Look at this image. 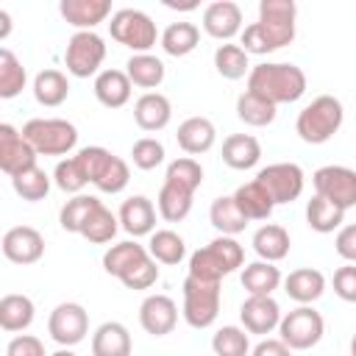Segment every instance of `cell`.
Instances as JSON below:
<instances>
[{
	"label": "cell",
	"mask_w": 356,
	"mask_h": 356,
	"mask_svg": "<svg viewBox=\"0 0 356 356\" xmlns=\"http://www.w3.org/2000/svg\"><path fill=\"white\" fill-rule=\"evenodd\" d=\"M220 298H222L220 284L186 275L184 278V306H181L186 325H192L197 331L214 325V320L220 314Z\"/></svg>",
	"instance_id": "obj_6"
},
{
	"label": "cell",
	"mask_w": 356,
	"mask_h": 356,
	"mask_svg": "<svg viewBox=\"0 0 356 356\" xmlns=\"http://www.w3.org/2000/svg\"><path fill=\"white\" fill-rule=\"evenodd\" d=\"M350 356H356V334L350 337Z\"/></svg>",
	"instance_id": "obj_58"
},
{
	"label": "cell",
	"mask_w": 356,
	"mask_h": 356,
	"mask_svg": "<svg viewBox=\"0 0 356 356\" xmlns=\"http://www.w3.org/2000/svg\"><path fill=\"white\" fill-rule=\"evenodd\" d=\"M281 306L273 295H248L239 306V320H242V328L248 334H259V337H267L278 328L281 323Z\"/></svg>",
	"instance_id": "obj_14"
},
{
	"label": "cell",
	"mask_w": 356,
	"mask_h": 356,
	"mask_svg": "<svg viewBox=\"0 0 356 356\" xmlns=\"http://www.w3.org/2000/svg\"><path fill=\"white\" fill-rule=\"evenodd\" d=\"M145 256H150L145 245H139L136 239H125V242H117V245L106 248V253H103V270L108 275H114V278H122Z\"/></svg>",
	"instance_id": "obj_35"
},
{
	"label": "cell",
	"mask_w": 356,
	"mask_h": 356,
	"mask_svg": "<svg viewBox=\"0 0 356 356\" xmlns=\"http://www.w3.org/2000/svg\"><path fill=\"white\" fill-rule=\"evenodd\" d=\"M248 92L264 97L273 106L298 103L306 95V72L289 61H264L250 67Z\"/></svg>",
	"instance_id": "obj_1"
},
{
	"label": "cell",
	"mask_w": 356,
	"mask_h": 356,
	"mask_svg": "<svg viewBox=\"0 0 356 356\" xmlns=\"http://www.w3.org/2000/svg\"><path fill=\"white\" fill-rule=\"evenodd\" d=\"M8 31H11V17H8L6 8H0V39H6Z\"/></svg>",
	"instance_id": "obj_56"
},
{
	"label": "cell",
	"mask_w": 356,
	"mask_h": 356,
	"mask_svg": "<svg viewBox=\"0 0 356 356\" xmlns=\"http://www.w3.org/2000/svg\"><path fill=\"white\" fill-rule=\"evenodd\" d=\"M306 222L317 234H334L345 222V209L331 203V200H325V197H320V195H314L306 203Z\"/></svg>",
	"instance_id": "obj_36"
},
{
	"label": "cell",
	"mask_w": 356,
	"mask_h": 356,
	"mask_svg": "<svg viewBox=\"0 0 356 356\" xmlns=\"http://www.w3.org/2000/svg\"><path fill=\"white\" fill-rule=\"evenodd\" d=\"M11 186H14V192H17L22 200L39 203V200H44L47 192H50V175L36 164V167H31V170L14 175V178H11Z\"/></svg>",
	"instance_id": "obj_43"
},
{
	"label": "cell",
	"mask_w": 356,
	"mask_h": 356,
	"mask_svg": "<svg viewBox=\"0 0 356 356\" xmlns=\"http://www.w3.org/2000/svg\"><path fill=\"white\" fill-rule=\"evenodd\" d=\"M203 31L217 42H231L242 33V8L234 0H214L203 8Z\"/></svg>",
	"instance_id": "obj_16"
},
{
	"label": "cell",
	"mask_w": 356,
	"mask_h": 356,
	"mask_svg": "<svg viewBox=\"0 0 356 356\" xmlns=\"http://www.w3.org/2000/svg\"><path fill=\"white\" fill-rule=\"evenodd\" d=\"M284 292L298 306H312L325 292V275L314 267H298L284 278Z\"/></svg>",
	"instance_id": "obj_22"
},
{
	"label": "cell",
	"mask_w": 356,
	"mask_h": 356,
	"mask_svg": "<svg viewBox=\"0 0 356 356\" xmlns=\"http://www.w3.org/2000/svg\"><path fill=\"white\" fill-rule=\"evenodd\" d=\"M214 70L225 78V81H239L245 75H250V56L245 53L242 44L225 42L214 50Z\"/></svg>",
	"instance_id": "obj_37"
},
{
	"label": "cell",
	"mask_w": 356,
	"mask_h": 356,
	"mask_svg": "<svg viewBox=\"0 0 356 356\" xmlns=\"http://www.w3.org/2000/svg\"><path fill=\"white\" fill-rule=\"evenodd\" d=\"M117 231H120V217L111 211V209H106L103 203L89 214V220H86V225L81 228V236L86 239V242H92V245H106V242H111L114 236H117Z\"/></svg>",
	"instance_id": "obj_41"
},
{
	"label": "cell",
	"mask_w": 356,
	"mask_h": 356,
	"mask_svg": "<svg viewBox=\"0 0 356 356\" xmlns=\"http://www.w3.org/2000/svg\"><path fill=\"white\" fill-rule=\"evenodd\" d=\"M156 214H159V209H156L153 200L145 197V195H134V197L122 200V206H120V211H117L120 228H122L125 234H131L134 239H136V236H150V234L156 231Z\"/></svg>",
	"instance_id": "obj_19"
},
{
	"label": "cell",
	"mask_w": 356,
	"mask_h": 356,
	"mask_svg": "<svg viewBox=\"0 0 356 356\" xmlns=\"http://www.w3.org/2000/svg\"><path fill=\"white\" fill-rule=\"evenodd\" d=\"M192 197L195 192L181 186V184H172V181H164L161 189H159V197H156V209H159V217L167 220V222H181L189 217L192 211Z\"/></svg>",
	"instance_id": "obj_28"
},
{
	"label": "cell",
	"mask_w": 356,
	"mask_h": 356,
	"mask_svg": "<svg viewBox=\"0 0 356 356\" xmlns=\"http://www.w3.org/2000/svg\"><path fill=\"white\" fill-rule=\"evenodd\" d=\"M256 256L261 261H281L289 256V248H292V239H289V231L278 222H264L261 228L253 231V239H250Z\"/></svg>",
	"instance_id": "obj_25"
},
{
	"label": "cell",
	"mask_w": 356,
	"mask_h": 356,
	"mask_svg": "<svg viewBox=\"0 0 356 356\" xmlns=\"http://www.w3.org/2000/svg\"><path fill=\"white\" fill-rule=\"evenodd\" d=\"M125 72L131 78L134 86L139 89H147V92H156L167 75L164 70V61L153 53H134L128 61H125Z\"/></svg>",
	"instance_id": "obj_29"
},
{
	"label": "cell",
	"mask_w": 356,
	"mask_h": 356,
	"mask_svg": "<svg viewBox=\"0 0 356 356\" xmlns=\"http://www.w3.org/2000/svg\"><path fill=\"white\" fill-rule=\"evenodd\" d=\"M334 292L345 303H356V264H342L334 273Z\"/></svg>",
	"instance_id": "obj_53"
},
{
	"label": "cell",
	"mask_w": 356,
	"mask_h": 356,
	"mask_svg": "<svg viewBox=\"0 0 356 356\" xmlns=\"http://www.w3.org/2000/svg\"><path fill=\"white\" fill-rule=\"evenodd\" d=\"M47 334L61 348H72L83 342L89 334V312L75 300L58 303L47 317Z\"/></svg>",
	"instance_id": "obj_10"
},
{
	"label": "cell",
	"mask_w": 356,
	"mask_h": 356,
	"mask_svg": "<svg viewBox=\"0 0 356 356\" xmlns=\"http://www.w3.org/2000/svg\"><path fill=\"white\" fill-rule=\"evenodd\" d=\"M261 159V142L253 134H231L222 142V161L231 170H253Z\"/></svg>",
	"instance_id": "obj_27"
},
{
	"label": "cell",
	"mask_w": 356,
	"mask_h": 356,
	"mask_svg": "<svg viewBox=\"0 0 356 356\" xmlns=\"http://www.w3.org/2000/svg\"><path fill=\"white\" fill-rule=\"evenodd\" d=\"M92 89H95V97H97L100 106H106V108H122L131 100L134 83H131V78H128L125 70H100V75L95 78Z\"/></svg>",
	"instance_id": "obj_24"
},
{
	"label": "cell",
	"mask_w": 356,
	"mask_h": 356,
	"mask_svg": "<svg viewBox=\"0 0 356 356\" xmlns=\"http://www.w3.org/2000/svg\"><path fill=\"white\" fill-rule=\"evenodd\" d=\"M134 120L147 134H156V131L167 128L170 120H172V103H170V97L161 95V92H145V95H139L136 103H134Z\"/></svg>",
	"instance_id": "obj_20"
},
{
	"label": "cell",
	"mask_w": 356,
	"mask_h": 356,
	"mask_svg": "<svg viewBox=\"0 0 356 356\" xmlns=\"http://www.w3.org/2000/svg\"><path fill=\"white\" fill-rule=\"evenodd\" d=\"M147 253L159 261V264H178L186 256V242L181 234L170 231V228H159L150 234L147 242Z\"/></svg>",
	"instance_id": "obj_39"
},
{
	"label": "cell",
	"mask_w": 356,
	"mask_h": 356,
	"mask_svg": "<svg viewBox=\"0 0 356 356\" xmlns=\"http://www.w3.org/2000/svg\"><path fill=\"white\" fill-rule=\"evenodd\" d=\"M75 159H78V164L83 167L89 184H95V181L103 175V170L108 167V161L114 159V153L106 150V147H100V145H89V147H81V150L75 153Z\"/></svg>",
	"instance_id": "obj_49"
},
{
	"label": "cell",
	"mask_w": 356,
	"mask_h": 356,
	"mask_svg": "<svg viewBox=\"0 0 356 356\" xmlns=\"http://www.w3.org/2000/svg\"><path fill=\"white\" fill-rule=\"evenodd\" d=\"M164 145H161V139H156V136H142V139H136L134 145H131V161H134V167L136 170H145V172H150V170H156L159 164H164Z\"/></svg>",
	"instance_id": "obj_47"
},
{
	"label": "cell",
	"mask_w": 356,
	"mask_h": 356,
	"mask_svg": "<svg viewBox=\"0 0 356 356\" xmlns=\"http://www.w3.org/2000/svg\"><path fill=\"white\" fill-rule=\"evenodd\" d=\"M134 339L120 320H106L92 334V356H131Z\"/></svg>",
	"instance_id": "obj_23"
},
{
	"label": "cell",
	"mask_w": 356,
	"mask_h": 356,
	"mask_svg": "<svg viewBox=\"0 0 356 356\" xmlns=\"http://www.w3.org/2000/svg\"><path fill=\"white\" fill-rule=\"evenodd\" d=\"M259 19L261 22H295L298 6L292 0H261L259 3Z\"/></svg>",
	"instance_id": "obj_51"
},
{
	"label": "cell",
	"mask_w": 356,
	"mask_h": 356,
	"mask_svg": "<svg viewBox=\"0 0 356 356\" xmlns=\"http://www.w3.org/2000/svg\"><path fill=\"white\" fill-rule=\"evenodd\" d=\"M295 39V22H250L239 33V44L245 47L248 56H267L275 53Z\"/></svg>",
	"instance_id": "obj_12"
},
{
	"label": "cell",
	"mask_w": 356,
	"mask_h": 356,
	"mask_svg": "<svg viewBox=\"0 0 356 356\" xmlns=\"http://www.w3.org/2000/svg\"><path fill=\"white\" fill-rule=\"evenodd\" d=\"M36 150L31 147V142L22 136V131H17L11 122L0 125V170L14 178L31 167H36Z\"/></svg>",
	"instance_id": "obj_13"
},
{
	"label": "cell",
	"mask_w": 356,
	"mask_h": 356,
	"mask_svg": "<svg viewBox=\"0 0 356 356\" xmlns=\"http://www.w3.org/2000/svg\"><path fill=\"white\" fill-rule=\"evenodd\" d=\"M53 184L61 189V192H67V195H81V189L89 184V178H86V172H83V167L78 164V159L75 156H70V159H61L58 164H56V170H53Z\"/></svg>",
	"instance_id": "obj_45"
},
{
	"label": "cell",
	"mask_w": 356,
	"mask_h": 356,
	"mask_svg": "<svg viewBox=\"0 0 356 356\" xmlns=\"http://www.w3.org/2000/svg\"><path fill=\"white\" fill-rule=\"evenodd\" d=\"M239 281H242V289H245L248 295H273V292L284 284L281 270H278L273 261H261V259L245 264Z\"/></svg>",
	"instance_id": "obj_31"
},
{
	"label": "cell",
	"mask_w": 356,
	"mask_h": 356,
	"mask_svg": "<svg viewBox=\"0 0 356 356\" xmlns=\"http://www.w3.org/2000/svg\"><path fill=\"white\" fill-rule=\"evenodd\" d=\"M250 356H292V350L278 337H264L250 348Z\"/></svg>",
	"instance_id": "obj_55"
},
{
	"label": "cell",
	"mask_w": 356,
	"mask_h": 356,
	"mask_svg": "<svg viewBox=\"0 0 356 356\" xmlns=\"http://www.w3.org/2000/svg\"><path fill=\"white\" fill-rule=\"evenodd\" d=\"M342 120H345L342 100L334 95H317L309 106L298 111L295 134L306 145H325L342 128Z\"/></svg>",
	"instance_id": "obj_3"
},
{
	"label": "cell",
	"mask_w": 356,
	"mask_h": 356,
	"mask_svg": "<svg viewBox=\"0 0 356 356\" xmlns=\"http://www.w3.org/2000/svg\"><path fill=\"white\" fill-rule=\"evenodd\" d=\"M161 50L172 58H184L189 56L197 44H200V28L195 22H170L164 31H161V39H159Z\"/></svg>",
	"instance_id": "obj_34"
},
{
	"label": "cell",
	"mask_w": 356,
	"mask_h": 356,
	"mask_svg": "<svg viewBox=\"0 0 356 356\" xmlns=\"http://www.w3.org/2000/svg\"><path fill=\"white\" fill-rule=\"evenodd\" d=\"M334 250L348 261V264H356V222H348L337 231L334 236Z\"/></svg>",
	"instance_id": "obj_54"
},
{
	"label": "cell",
	"mask_w": 356,
	"mask_h": 356,
	"mask_svg": "<svg viewBox=\"0 0 356 356\" xmlns=\"http://www.w3.org/2000/svg\"><path fill=\"white\" fill-rule=\"evenodd\" d=\"M6 356H50L44 350V342L33 334H17L6 345Z\"/></svg>",
	"instance_id": "obj_52"
},
{
	"label": "cell",
	"mask_w": 356,
	"mask_h": 356,
	"mask_svg": "<svg viewBox=\"0 0 356 356\" xmlns=\"http://www.w3.org/2000/svg\"><path fill=\"white\" fill-rule=\"evenodd\" d=\"M256 181L270 192L273 203L281 206V203H292L303 195V186H306V175L300 170V164L295 161H275V164H267L256 172Z\"/></svg>",
	"instance_id": "obj_9"
},
{
	"label": "cell",
	"mask_w": 356,
	"mask_h": 356,
	"mask_svg": "<svg viewBox=\"0 0 356 356\" xmlns=\"http://www.w3.org/2000/svg\"><path fill=\"white\" fill-rule=\"evenodd\" d=\"M325 334V320L314 306H295L278 323V339L289 350H309Z\"/></svg>",
	"instance_id": "obj_7"
},
{
	"label": "cell",
	"mask_w": 356,
	"mask_h": 356,
	"mask_svg": "<svg viewBox=\"0 0 356 356\" xmlns=\"http://www.w3.org/2000/svg\"><path fill=\"white\" fill-rule=\"evenodd\" d=\"M278 106H273V103H267L264 97H259V95H253V92H242L239 97H236V117L245 122V125H250V128H267L273 120H275V111Z\"/></svg>",
	"instance_id": "obj_38"
},
{
	"label": "cell",
	"mask_w": 356,
	"mask_h": 356,
	"mask_svg": "<svg viewBox=\"0 0 356 356\" xmlns=\"http://www.w3.org/2000/svg\"><path fill=\"white\" fill-rule=\"evenodd\" d=\"M28 83V72L22 67V61L8 50L3 47L0 50V97L3 100H11L17 97Z\"/></svg>",
	"instance_id": "obj_42"
},
{
	"label": "cell",
	"mask_w": 356,
	"mask_h": 356,
	"mask_svg": "<svg viewBox=\"0 0 356 356\" xmlns=\"http://www.w3.org/2000/svg\"><path fill=\"white\" fill-rule=\"evenodd\" d=\"M242 264H245V248L234 236H217L206 248H197L189 256V275L220 284L225 275H231Z\"/></svg>",
	"instance_id": "obj_2"
},
{
	"label": "cell",
	"mask_w": 356,
	"mask_h": 356,
	"mask_svg": "<svg viewBox=\"0 0 356 356\" xmlns=\"http://www.w3.org/2000/svg\"><path fill=\"white\" fill-rule=\"evenodd\" d=\"M100 203H103V200L95 197V195H75V197H70V200L61 206V211H58L61 228H64L67 234H81V228L86 225L89 214H92Z\"/></svg>",
	"instance_id": "obj_40"
},
{
	"label": "cell",
	"mask_w": 356,
	"mask_h": 356,
	"mask_svg": "<svg viewBox=\"0 0 356 356\" xmlns=\"http://www.w3.org/2000/svg\"><path fill=\"white\" fill-rule=\"evenodd\" d=\"M175 142L178 147L186 153V156H200V153H209L217 142V128L209 117H186L181 125H178V134H175Z\"/></svg>",
	"instance_id": "obj_21"
},
{
	"label": "cell",
	"mask_w": 356,
	"mask_h": 356,
	"mask_svg": "<svg viewBox=\"0 0 356 356\" xmlns=\"http://www.w3.org/2000/svg\"><path fill=\"white\" fill-rule=\"evenodd\" d=\"M33 97L44 108H56L70 97V78L61 70H42L33 78Z\"/></svg>",
	"instance_id": "obj_32"
},
{
	"label": "cell",
	"mask_w": 356,
	"mask_h": 356,
	"mask_svg": "<svg viewBox=\"0 0 356 356\" xmlns=\"http://www.w3.org/2000/svg\"><path fill=\"white\" fill-rule=\"evenodd\" d=\"M50 356H75V353H72V348H58V350H53Z\"/></svg>",
	"instance_id": "obj_57"
},
{
	"label": "cell",
	"mask_w": 356,
	"mask_h": 356,
	"mask_svg": "<svg viewBox=\"0 0 356 356\" xmlns=\"http://www.w3.org/2000/svg\"><path fill=\"white\" fill-rule=\"evenodd\" d=\"M214 356H250V337L239 325H222L211 337Z\"/></svg>",
	"instance_id": "obj_44"
},
{
	"label": "cell",
	"mask_w": 356,
	"mask_h": 356,
	"mask_svg": "<svg viewBox=\"0 0 356 356\" xmlns=\"http://www.w3.org/2000/svg\"><path fill=\"white\" fill-rule=\"evenodd\" d=\"M58 14L75 31H95L114 11H111V0H61Z\"/></svg>",
	"instance_id": "obj_18"
},
{
	"label": "cell",
	"mask_w": 356,
	"mask_h": 356,
	"mask_svg": "<svg viewBox=\"0 0 356 356\" xmlns=\"http://www.w3.org/2000/svg\"><path fill=\"white\" fill-rule=\"evenodd\" d=\"M108 33L117 44L134 50V53H150V47H156V42L161 39L156 22L150 14H145L142 8H120L111 14L108 22Z\"/></svg>",
	"instance_id": "obj_5"
},
{
	"label": "cell",
	"mask_w": 356,
	"mask_h": 356,
	"mask_svg": "<svg viewBox=\"0 0 356 356\" xmlns=\"http://www.w3.org/2000/svg\"><path fill=\"white\" fill-rule=\"evenodd\" d=\"M106 61V42L95 31H75L64 47V67L72 78H97Z\"/></svg>",
	"instance_id": "obj_8"
},
{
	"label": "cell",
	"mask_w": 356,
	"mask_h": 356,
	"mask_svg": "<svg viewBox=\"0 0 356 356\" xmlns=\"http://www.w3.org/2000/svg\"><path fill=\"white\" fill-rule=\"evenodd\" d=\"M164 181H172V184H181L192 192H197V186L203 184V167L197 159L192 156H181V159H172L167 164V172H164Z\"/></svg>",
	"instance_id": "obj_46"
},
{
	"label": "cell",
	"mask_w": 356,
	"mask_h": 356,
	"mask_svg": "<svg viewBox=\"0 0 356 356\" xmlns=\"http://www.w3.org/2000/svg\"><path fill=\"white\" fill-rule=\"evenodd\" d=\"M312 184H314V195L342 206L345 211L356 206V170L342 164H325L314 170Z\"/></svg>",
	"instance_id": "obj_11"
},
{
	"label": "cell",
	"mask_w": 356,
	"mask_h": 356,
	"mask_svg": "<svg viewBox=\"0 0 356 356\" xmlns=\"http://www.w3.org/2000/svg\"><path fill=\"white\" fill-rule=\"evenodd\" d=\"M178 323V306L170 295H147L139 303V325L150 334V337H167Z\"/></svg>",
	"instance_id": "obj_17"
},
{
	"label": "cell",
	"mask_w": 356,
	"mask_h": 356,
	"mask_svg": "<svg viewBox=\"0 0 356 356\" xmlns=\"http://www.w3.org/2000/svg\"><path fill=\"white\" fill-rule=\"evenodd\" d=\"M22 136L39 156H67L78 145V128L61 117H33L22 125Z\"/></svg>",
	"instance_id": "obj_4"
},
{
	"label": "cell",
	"mask_w": 356,
	"mask_h": 356,
	"mask_svg": "<svg viewBox=\"0 0 356 356\" xmlns=\"http://www.w3.org/2000/svg\"><path fill=\"white\" fill-rule=\"evenodd\" d=\"M122 286L128 289H150L156 281H159V261L153 256H145L142 261H136L122 278Z\"/></svg>",
	"instance_id": "obj_50"
},
{
	"label": "cell",
	"mask_w": 356,
	"mask_h": 356,
	"mask_svg": "<svg viewBox=\"0 0 356 356\" xmlns=\"http://www.w3.org/2000/svg\"><path fill=\"white\" fill-rule=\"evenodd\" d=\"M234 200H236L239 211H242L248 220H270V214H273V209H275L270 192H267L256 178L248 181V184H242V186H236Z\"/></svg>",
	"instance_id": "obj_33"
},
{
	"label": "cell",
	"mask_w": 356,
	"mask_h": 356,
	"mask_svg": "<svg viewBox=\"0 0 356 356\" xmlns=\"http://www.w3.org/2000/svg\"><path fill=\"white\" fill-rule=\"evenodd\" d=\"M128 181H131L128 161L120 159V156H114V159L108 161V167L103 170V175L95 181V186H97V192H103V195H120V192L128 186Z\"/></svg>",
	"instance_id": "obj_48"
},
{
	"label": "cell",
	"mask_w": 356,
	"mask_h": 356,
	"mask_svg": "<svg viewBox=\"0 0 356 356\" xmlns=\"http://www.w3.org/2000/svg\"><path fill=\"white\" fill-rule=\"evenodd\" d=\"M33 317H36V306L28 295L8 292V295L0 298V328L3 331H8V334L28 331Z\"/></svg>",
	"instance_id": "obj_26"
},
{
	"label": "cell",
	"mask_w": 356,
	"mask_h": 356,
	"mask_svg": "<svg viewBox=\"0 0 356 356\" xmlns=\"http://www.w3.org/2000/svg\"><path fill=\"white\" fill-rule=\"evenodd\" d=\"M209 222L220 231V236H236V234L245 231V225H248L250 220L239 211L234 195H220V197H214L211 206H209Z\"/></svg>",
	"instance_id": "obj_30"
},
{
	"label": "cell",
	"mask_w": 356,
	"mask_h": 356,
	"mask_svg": "<svg viewBox=\"0 0 356 356\" xmlns=\"http://www.w3.org/2000/svg\"><path fill=\"white\" fill-rule=\"evenodd\" d=\"M0 248L11 264H36L44 256V236L33 225H14L3 234Z\"/></svg>",
	"instance_id": "obj_15"
}]
</instances>
